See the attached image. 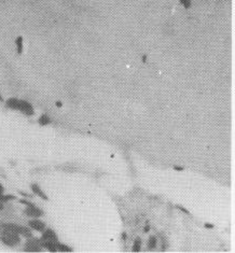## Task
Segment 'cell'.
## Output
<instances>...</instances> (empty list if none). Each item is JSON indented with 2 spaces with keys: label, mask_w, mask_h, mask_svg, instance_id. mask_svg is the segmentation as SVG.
Listing matches in <instances>:
<instances>
[{
  "label": "cell",
  "mask_w": 235,
  "mask_h": 253,
  "mask_svg": "<svg viewBox=\"0 0 235 253\" xmlns=\"http://www.w3.org/2000/svg\"><path fill=\"white\" fill-rule=\"evenodd\" d=\"M7 107L13 110L21 111L22 113L26 114V115H33L35 110L31 104H29L26 100H20L17 98H10L7 100Z\"/></svg>",
  "instance_id": "1"
},
{
  "label": "cell",
  "mask_w": 235,
  "mask_h": 253,
  "mask_svg": "<svg viewBox=\"0 0 235 253\" xmlns=\"http://www.w3.org/2000/svg\"><path fill=\"white\" fill-rule=\"evenodd\" d=\"M0 240L8 247H15L21 242V235L10 229L2 228L0 234Z\"/></svg>",
  "instance_id": "2"
},
{
  "label": "cell",
  "mask_w": 235,
  "mask_h": 253,
  "mask_svg": "<svg viewBox=\"0 0 235 253\" xmlns=\"http://www.w3.org/2000/svg\"><path fill=\"white\" fill-rule=\"evenodd\" d=\"M1 228L4 229H10V231H13V232L17 233L18 235L24 236V237H27V238H30L31 237V232L27 227L21 226V225H17V224H13V223H7V224H2L0 225Z\"/></svg>",
  "instance_id": "3"
},
{
  "label": "cell",
  "mask_w": 235,
  "mask_h": 253,
  "mask_svg": "<svg viewBox=\"0 0 235 253\" xmlns=\"http://www.w3.org/2000/svg\"><path fill=\"white\" fill-rule=\"evenodd\" d=\"M41 241L40 239H28L25 244V251L29 252H39L41 251Z\"/></svg>",
  "instance_id": "4"
},
{
  "label": "cell",
  "mask_w": 235,
  "mask_h": 253,
  "mask_svg": "<svg viewBox=\"0 0 235 253\" xmlns=\"http://www.w3.org/2000/svg\"><path fill=\"white\" fill-rule=\"evenodd\" d=\"M28 226L39 233H42L45 228H47L44 222L41 220H39L38 217H33V220H30L29 222H28Z\"/></svg>",
  "instance_id": "5"
},
{
  "label": "cell",
  "mask_w": 235,
  "mask_h": 253,
  "mask_svg": "<svg viewBox=\"0 0 235 253\" xmlns=\"http://www.w3.org/2000/svg\"><path fill=\"white\" fill-rule=\"evenodd\" d=\"M24 212L25 215L30 217H40L41 215H43V211L41 209H39L38 207H36L35 205L27 206V208L24 210Z\"/></svg>",
  "instance_id": "6"
},
{
  "label": "cell",
  "mask_w": 235,
  "mask_h": 253,
  "mask_svg": "<svg viewBox=\"0 0 235 253\" xmlns=\"http://www.w3.org/2000/svg\"><path fill=\"white\" fill-rule=\"evenodd\" d=\"M42 240H53V241H57L58 240V237H57V235L55 234V232H54L53 229H50V228H45L43 232H42V236H41V238Z\"/></svg>",
  "instance_id": "7"
},
{
  "label": "cell",
  "mask_w": 235,
  "mask_h": 253,
  "mask_svg": "<svg viewBox=\"0 0 235 253\" xmlns=\"http://www.w3.org/2000/svg\"><path fill=\"white\" fill-rule=\"evenodd\" d=\"M31 190H33V194H35V195H37V196H39V197H41L42 199L48 200V196L45 195L44 192L41 190V188H40L38 184H31Z\"/></svg>",
  "instance_id": "8"
},
{
  "label": "cell",
  "mask_w": 235,
  "mask_h": 253,
  "mask_svg": "<svg viewBox=\"0 0 235 253\" xmlns=\"http://www.w3.org/2000/svg\"><path fill=\"white\" fill-rule=\"evenodd\" d=\"M15 44H16V50L18 54H22L23 49H24V41H23V37H17L15 40Z\"/></svg>",
  "instance_id": "9"
},
{
  "label": "cell",
  "mask_w": 235,
  "mask_h": 253,
  "mask_svg": "<svg viewBox=\"0 0 235 253\" xmlns=\"http://www.w3.org/2000/svg\"><path fill=\"white\" fill-rule=\"evenodd\" d=\"M38 123L41 126L49 125L51 123V119L49 117V115H47V114H42V115L38 119Z\"/></svg>",
  "instance_id": "10"
},
{
  "label": "cell",
  "mask_w": 235,
  "mask_h": 253,
  "mask_svg": "<svg viewBox=\"0 0 235 253\" xmlns=\"http://www.w3.org/2000/svg\"><path fill=\"white\" fill-rule=\"evenodd\" d=\"M56 246H57V251H62V252H71L72 249L68 246H66V244H62L60 241H57L56 242Z\"/></svg>",
  "instance_id": "11"
},
{
  "label": "cell",
  "mask_w": 235,
  "mask_h": 253,
  "mask_svg": "<svg viewBox=\"0 0 235 253\" xmlns=\"http://www.w3.org/2000/svg\"><path fill=\"white\" fill-rule=\"evenodd\" d=\"M156 244H158V239L155 238L154 236H152V237L149 238V241H148L149 249H155V248H156Z\"/></svg>",
  "instance_id": "12"
},
{
  "label": "cell",
  "mask_w": 235,
  "mask_h": 253,
  "mask_svg": "<svg viewBox=\"0 0 235 253\" xmlns=\"http://www.w3.org/2000/svg\"><path fill=\"white\" fill-rule=\"evenodd\" d=\"M140 248H141V240H140V238H137L133 244V251L138 252V251H140Z\"/></svg>",
  "instance_id": "13"
},
{
  "label": "cell",
  "mask_w": 235,
  "mask_h": 253,
  "mask_svg": "<svg viewBox=\"0 0 235 253\" xmlns=\"http://www.w3.org/2000/svg\"><path fill=\"white\" fill-rule=\"evenodd\" d=\"M179 2L185 9H190L192 7V0H179Z\"/></svg>",
  "instance_id": "14"
},
{
  "label": "cell",
  "mask_w": 235,
  "mask_h": 253,
  "mask_svg": "<svg viewBox=\"0 0 235 253\" xmlns=\"http://www.w3.org/2000/svg\"><path fill=\"white\" fill-rule=\"evenodd\" d=\"M177 208H178V209H180V210H181L182 212H185L186 215H190V212L188 211V210H187V209H186V208H183V207H182V206L178 205V206H177Z\"/></svg>",
  "instance_id": "15"
},
{
  "label": "cell",
  "mask_w": 235,
  "mask_h": 253,
  "mask_svg": "<svg viewBox=\"0 0 235 253\" xmlns=\"http://www.w3.org/2000/svg\"><path fill=\"white\" fill-rule=\"evenodd\" d=\"M20 202H21L22 204H25L26 206H33V202H28V200H25V199H22V200H20Z\"/></svg>",
  "instance_id": "16"
},
{
  "label": "cell",
  "mask_w": 235,
  "mask_h": 253,
  "mask_svg": "<svg viewBox=\"0 0 235 253\" xmlns=\"http://www.w3.org/2000/svg\"><path fill=\"white\" fill-rule=\"evenodd\" d=\"M174 169H176L177 171H182V170H183V167H181V166H174Z\"/></svg>",
  "instance_id": "17"
},
{
  "label": "cell",
  "mask_w": 235,
  "mask_h": 253,
  "mask_svg": "<svg viewBox=\"0 0 235 253\" xmlns=\"http://www.w3.org/2000/svg\"><path fill=\"white\" fill-rule=\"evenodd\" d=\"M149 231H150V225H149V224H147L146 226L143 227V232H145V233H148Z\"/></svg>",
  "instance_id": "18"
},
{
  "label": "cell",
  "mask_w": 235,
  "mask_h": 253,
  "mask_svg": "<svg viewBox=\"0 0 235 253\" xmlns=\"http://www.w3.org/2000/svg\"><path fill=\"white\" fill-rule=\"evenodd\" d=\"M205 228H214V225L212 224H209V223H205Z\"/></svg>",
  "instance_id": "19"
},
{
  "label": "cell",
  "mask_w": 235,
  "mask_h": 253,
  "mask_svg": "<svg viewBox=\"0 0 235 253\" xmlns=\"http://www.w3.org/2000/svg\"><path fill=\"white\" fill-rule=\"evenodd\" d=\"M126 238H127L126 233H123V234H122V240H126Z\"/></svg>",
  "instance_id": "20"
},
{
  "label": "cell",
  "mask_w": 235,
  "mask_h": 253,
  "mask_svg": "<svg viewBox=\"0 0 235 253\" xmlns=\"http://www.w3.org/2000/svg\"><path fill=\"white\" fill-rule=\"evenodd\" d=\"M147 62V55H143V63H146Z\"/></svg>",
  "instance_id": "21"
},
{
  "label": "cell",
  "mask_w": 235,
  "mask_h": 253,
  "mask_svg": "<svg viewBox=\"0 0 235 253\" xmlns=\"http://www.w3.org/2000/svg\"><path fill=\"white\" fill-rule=\"evenodd\" d=\"M56 106H57V107H58V108H60V107H62V106H63V104H62V102H60V101H57V102H56Z\"/></svg>",
  "instance_id": "22"
},
{
  "label": "cell",
  "mask_w": 235,
  "mask_h": 253,
  "mask_svg": "<svg viewBox=\"0 0 235 253\" xmlns=\"http://www.w3.org/2000/svg\"><path fill=\"white\" fill-rule=\"evenodd\" d=\"M2 209H3V202H0V210H2Z\"/></svg>",
  "instance_id": "23"
},
{
  "label": "cell",
  "mask_w": 235,
  "mask_h": 253,
  "mask_svg": "<svg viewBox=\"0 0 235 253\" xmlns=\"http://www.w3.org/2000/svg\"><path fill=\"white\" fill-rule=\"evenodd\" d=\"M0 101H2V97H1V95H0Z\"/></svg>",
  "instance_id": "24"
}]
</instances>
